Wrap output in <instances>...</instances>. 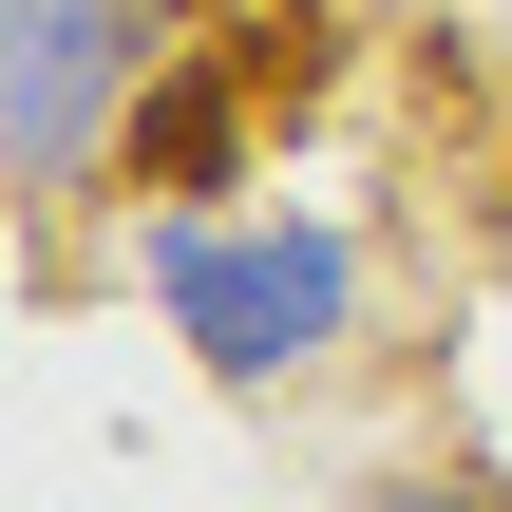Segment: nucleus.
Masks as SVG:
<instances>
[{"label":"nucleus","mask_w":512,"mask_h":512,"mask_svg":"<svg viewBox=\"0 0 512 512\" xmlns=\"http://www.w3.org/2000/svg\"><path fill=\"white\" fill-rule=\"evenodd\" d=\"M133 266H152V323L190 342V380H228V399H304V380H342V342H361V228L342 209H152L133 228Z\"/></svg>","instance_id":"f257e3e1"},{"label":"nucleus","mask_w":512,"mask_h":512,"mask_svg":"<svg viewBox=\"0 0 512 512\" xmlns=\"http://www.w3.org/2000/svg\"><path fill=\"white\" fill-rule=\"evenodd\" d=\"M171 76V0H0V133H19V209L57 228Z\"/></svg>","instance_id":"f03ea898"}]
</instances>
